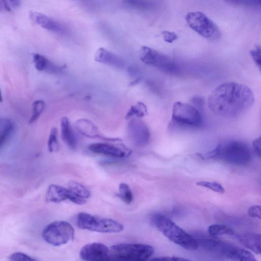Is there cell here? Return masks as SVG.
Returning a JSON list of instances; mask_svg holds the SVG:
<instances>
[{"label":"cell","instance_id":"6da1fadb","mask_svg":"<svg viewBox=\"0 0 261 261\" xmlns=\"http://www.w3.org/2000/svg\"><path fill=\"white\" fill-rule=\"evenodd\" d=\"M254 102L253 92L247 86L236 82H226L216 88L208 96L207 103L215 114L226 118L239 116Z\"/></svg>","mask_w":261,"mask_h":261},{"label":"cell","instance_id":"7a4b0ae2","mask_svg":"<svg viewBox=\"0 0 261 261\" xmlns=\"http://www.w3.org/2000/svg\"><path fill=\"white\" fill-rule=\"evenodd\" d=\"M202 159H215L235 165H245L251 160L248 145L241 141H227L219 144L213 150L204 154H199Z\"/></svg>","mask_w":261,"mask_h":261},{"label":"cell","instance_id":"3957f363","mask_svg":"<svg viewBox=\"0 0 261 261\" xmlns=\"http://www.w3.org/2000/svg\"><path fill=\"white\" fill-rule=\"evenodd\" d=\"M151 221L161 232L175 244L189 250H194L198 247L199 244L196 239L166 216L154 214L151 217Z\"/></svg>","mask_w":261,"mask_h":261},{"label":"cell","instance_id":"277c9868","mask_svg":"<svg viewBox=\"0 0 261 261\" xmlns=\"http://www.w3.org/2000/svg\"><path fill=\"white\" fill-rule=\"evenodd\" d=\"M76 223L81 229L102 233L119 232L123 229V225L113 219L93 216L85 212L77 214Z\"/></svg>","mask_w":261,"mask_h":261},{"label":"cell","instance_id":"5b68a950","mask_svg":"<svg viewBox=\"0 0 261 261\" xmlns=\"http://www.w3.org/2000/svg\"><path fill=\"white\" fill-rule=\"evenodd\" d=\"M189 26L202 37L216 41L221 37V31L217 24L200 11L189 12L186 16Z\"/></svg>","mask_w":261,"mask_h":261},{"label":"cell","instance_id":"8992f818","mask_svg":"<svg viewBox=\"0 0 261 261\" xmlns=\"http://www.w3.org/2000/svg\"><path fill=\"white\" fill-rule=\"evenodd\" d=\"M152 246L142 244L121 243L112 246L110 254L125 261H146L153 253Z\"/></svg>","mask_w":261,"mask_h":261},{"label":"cell","instance_id":"52a82bcc","mask_svg":"<svg viewBox=\"0 0 261 261\" xmlns=\"http://www.w3.org/2000/svg\"><path fill=\"white\" fill-rule=\"evenodd\" d=\"M74 236L72 226L65 221H56L48 224L43 229L42 237L48 244L56 246L66 244Z\"/></svg>","mask_w":261,"mask_h":261},{"label":"cell","instance_id":"ba28073f","mask_svg":"<svg viewBox=\"0 0 261 261\" xmlns=\"http://www.w3.org/2000/svg\"><path fill=\"white\" fill-rule=\"evenodd\" d=\"M139 55L143 63L164 72L174 73L177 71L176 65L170 58L153 48L142 46L139 50Z\"/></svg>","mask_w":261,"mask_h":261},{"label":"cell","instance_id":"9c48e42d","mask_svg":"<svg viewBox=\"0 0 261 261\" xmlns=\"http://www.w3.org/2000/svg\"><path fill=\"white\" fill-rule=\"evenodd\" d=\"M172 121L181 126L198 127L202 123V116L194 106L180 102H175L172 107Z\"/></svg>","mask_w":261,"mask_h":261},{"label":"cell","instance_id":"30bf717a","mask_svg":"<svg viewBox=\"0 0 261 261\" xmlns=\"http://www.w3.org/2000/svg\"><path fill=\"white\" fill-rule=\"evenodd\" d=\"M88 149L94 153L119 158L128 156L132 152L124 145H118L101 142L90 144Z\"/></svg>","mask_w":261,"mask_h":261},{"label":"cell","instance_id":"8fae6325","mask_svg":"<svg viewBox=\"0 0 261 261\" xmlns=\"http://www.w3.org/2000/svg\"><path fill=\"white\" fill-rule=\"evenodd\" d=\"M80 255L84 261H107L110 250L103 244L92 243L83 247Z\"/></svg>","mask_w":261,"mask_h":261},{"label":"cell","instance_id":"7c38bea8","mask_svg":"<svg viewBox=\"0 0 261 261\" xmlns=\"http://www.w3.org/2000/svg\"><path fill=\"white\" fill-rule=\"evenodd\" d=\"M128 129L130 137L137 145L144 146L149 143V130L142 120L134 118L129 122Z\"/></svg>","mask_w":261,"mask_h":261},{"label":"cell","instance_id":"4fadbf2b","mask_svg":"<svg viewBox=\"0 0 261 261\" xmlns=\"http://www.w3.org/2000/svg\"><path fill=\"white\" fill-rule=\"evenodd\" d=\"M46 200L47 202L59 203L66 200H69L75 203L76 200L68 188L59 185H50L47 190Z\"/></svg>","mask_w":261,"mask_h":261},{"label":"cell","instance_id":"5bb4252c","mask_svg":"<svg viewBox=\"0 0 261 261\" xmlns=\"http://www.w3.org/2000/svg\"><path fill=\"white\" fill-rule=\"evenodd\" d=\"M222 255L230 261H258L249 251L227 243Z\"/></svg>","mask_w":261,"mask_h":261},{"label":"cell","instance_id":"9a60e30c","mask_svg":"<svg viewBox=\"0 0 261 261\" xmlns=\"http://www.w3.org/2000/svg\"><path fill=\"white\" fill-rule=\"evenodd\" d=\"M94 59L96 62L122 69L125 66L123 60L115 54L103 48H99L95 52Z\"/></svg>","mask_w":261,"mask_h":261},{"label":"cell","instance_id":"2e32d148","mask_svg":"<svg viewBox=\"0 0 261 261\" xmlns=\"http://www.w3.org/2000/svg\"><path fill=\"white\" fill-rule=\"evenodd\" d=\"M30 16L36 23L47 30L59 32L62 30L61 24L50 17L39 12L30 11Z\"/></svg>","mask_w":261,"mask_h":261},{"label":"cell","instance_id":"e0dca14e","mask_svg":"<svg viewBox=\"0 0 261 261\" xmlns=\"http://www.w3.org/2000/svg\"><path fill=\"white\" fill-rule=\"evenodd\" d=\"M33 61L35 68L39 71L49 73H58L62 71L64 66H60L50 61L46 57L38 53L33 55Z\"/></svg>","mask_w":261,"mask_h":261},{"label":"cell","instance_id":"ac0fdd59","mask_svg":"<svg viewBox=\"0 0 261 261\" xmlns=\"http://www.w3.org/2000/svg\"><path fill=\"white\" fill-rule=\"evenodd\" d=\"M76 127L81 134L84 136L92 138H98L105 140H116L118 139H111L102 136L98 128L90 120L81 119L76 121Z\"/></svg>","mask_w":261,"mask_h":261},{"label":"cell","instance_id":"d6986e66","mask_svg":"<svg viewBox=\"0 0 261 261\" xmlns=\"http://www.w3.org/2000/svg\"><path fill=\"white\" fill-rule=\"evenodd\" d=\"M60 127L61 137L64 143L70 149H75L77 146V140L67 117L64 116L61 119Z\"/></svg>","mask_w":261,"mask_h":261},{"label":"cell","instance_id":"ffe728a7","mask_svg":"<svg viewBox=\"0 0 261 261\" xmlns=\"http://www.w3.org/2000/svg\"><path fill=\"white\" fill-rule=\"evenodd\" d=\"M238 239L246 248L261 255V234L246 233L238 237Z\"/></svg>","mask_w":261,"mask_h":261},{"label":"cell","instance_id":"44dd1931","mask_svg":"<svg viewBox=\"0 0 261 261\" xmlns=\"http://www.w3.org/2000/svg\"><path fill=\"white\" fill-rule=\"evenodd\" d=\"M76 200V204H85L91 195L90 192L83 185L75 181H69L67 188Z\"/></svg>","mask_w":261,"mask_h":261},{"label":"cell","instance_id":"7402d4cb","mask_svg":"<svg viewBox=\"0 0 261 261\" xmlns=\"http://www.w3.org/2000/svg\"><path fill=\"white\" fill-rule=\"evenodd\" d=\"M14 124L10 119L1 118L0 119V148L7 142L14 130Z\"/></svg>","mask_w":261,"mask_h":261},{"label":"cell","instance_id":"603a6c76","mask_svg":"<svg viewBox=\"0 0 261 261\" xmlns=\"http://www.w3.org/2000/svg\"><path fill=\"white\" fill-rule=\"evenodd\" d=\"M147 114L145 105L142 102H138L135 105L130 107L126 113L125 119H129L134 117L141 118L146 116Z\"/></svg>","mask_w":261,"mask_h":261},{"label":"cell","instance_id":"cb8c5ba5","mask_svg":"<svg viewBox=\"0 0 261 261\" xmlns=\"http://www.w3.org/2000/svg\"><path fill=\"white\" fill-rule=\"evenodd\" d=\"M208 232L210 235L217 237L221 235L232 236L234 232L229 227L225 225L214 224L208 227Z\"/></svg>","mask_w":261,"mask_h":261},{"label":"cell","instance_id":"d4e9b609","mask_svg":"<svg viewBox=\"0 0 261 261\" xmlns=\"http://www.w3.org/2000/svg\"><path fill=\"white\" fill-rule=\"evenodd\" d=\"M117 196L126 204L130 203L133 200V194L128 185L121 183L118 187Z\"/></svg>","mask_w":261,"mask_h":261},{"label":"cell","instance_id":"484cf974","mask_svg":"<svg viewBox=\"0 0 261 261\" xmlns=\"http://www.w3.org/2000/svg\"><path fill=\"white\" fill-rule=\"evenodd\" d=\"M44 101L42 99L35 101L32 105V112L29 123L31 124L36 121L42 113L44 109Z\"/></svg>","mask_w":261,"mask_h":261},{"label":"cell","instance_id":"4316f807","mask_svg":"<svg viewBox=\"0 0 261 261\" xmlns=\"http://www.w3.org/2000/svg\"><path fill=\"white\" fill-rule=\"evenodd\" d=\"M47 148L50 152H55L58 150L59 144L58 140V130L53 127L49 133L47 141Z\"/></svg>","mask_w":261,"mask_h":261},{"label":"cell","instance_id":"83f0119b","mask_svg":"<svg viewBox=\"0 0 261 261\" xmlns=\"http://www.w3.org/2000/svg\"><path fill=\"white\" fill-rule=\"evenodd\" d=\"M196 184L198 186L206 188L217 193L222 194L225 192V189L222 185L216 181L202 180L197 182Z\"/></svg>","mask_w":261,"mask_h":261},{"label":"cell","instance_id":"f1b7e54d","mask_svg":"<svg viewBox=\"0 0 261 261\" xmlns=\"http://www.w3.org/2000/svg\"><path fill=\"white\" fill-rule=\"evenodd\" d=\"M249 54L261 73V45H256L250 50Z\"/></svg>","mask_w":261,"mask_h":261},{"label":"cell","instance_id":"f546056e","mask_svg":"<svg viewBox=\"0 0 261 261\" xmlns=\"http://www.w3.org/2000/svg\"><path fill=\"white\" fill-rule=\"evenodd\" d=\"M10 261H37L34 258L22 252H15L9 257Z\"/></svg>","mask_w":261,"mask_h":261},{"label":"cell","instance_id":"4dcf8cb0","mask_svg":"<svg viewBox=\"0 0 261 261\" xmlns=\"http://www.w3.org/2000/svg\"><path fill=\"white\" fill-rule=\"evenodd\" d=\"M125 2L127 5L137 8H149L153 6L152 3H150V2L148 1H125Z\"/></svg>","mask_w":261,"mask_h":261},{"label":"cell","instance_id":"1f68e13d","mask_svg":"<svg viewBox=\"0 0 261 261\" xmlns=\"http://www.w3.org/2000/svg\"><path fill=\"white\" fill-rule=\"evenodd\" d=\"M249 216L261 219V205H256L250 207L248 210Z\"/></svg>","mask_w":261,"mask_h":261},{"label":"cell","instance_id":"d6a6232c","mask_svg":"<svg viewBox=\"0 0 261 261\" xmlns=\"http://www.w3.org/2000/svg\"><path fill=\"white\" fill-rule=\"evenodd\" d=\"M162 35L165 41L168 43H172L177 39L176 34L169 31H163Z\"/></svg>","mask_w":261,"mask_h":261},{"label":"cell","instance_id":"836d02e7","mask_svg":"<svg viewBox=\"0 0 261 261\" xmlns=\"http://www.w3.org/2000/svg\"><path fill=\"white\" fill-rule=\"evenodd\" d=\"M149 261H191L187 258L178 256H164L156 257L151 259Z\"/></svg>","mask_w":261,"mask_h":261},{"label":"cell","instance_id":"e575fe53","mask_svg":"<svg viewBox=\"0 0 261 261\" xmlns=\"http://www.w3.org/2000/svg\"><path fill=\"white\" fill-rule=\"evenodd\" d=\"M252 144L256 153L261 156V137L255 139Z\"/></svg>","mask_w":261,"mask_h":261},{"label":"cell","instance_id":"d590c367","mask_svg":"<svg viewBox=\"0 0 261 261\" xmlns=\"http://www.w3.org/2000/svg\"><path fill=\"white\" fill-rule=\"evenodd\" d=\"M107 261H125V260H123V259H122L117 256L111 254L110 253L109 257Z\"/></svg>","mask_w":261,"mask_h":261},{"label":"cell","instance_id":"8d00e7d4","mask_svg":"<svg viewBox=\"0 0 261 261\" xmlns=\"http://www.w3.org/2000/svg\"><path fill=\"white\" fill-rule=\"evenodd\" d=\"M259 3H260V5H261V1H259Z\"/></svg>","mask_w":261,"mask_h":261}]
</instances>
